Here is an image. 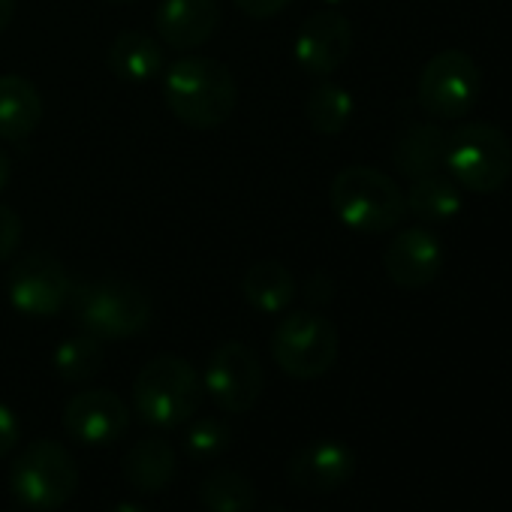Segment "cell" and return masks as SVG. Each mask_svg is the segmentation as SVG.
Instances as JSON below:
<instances>
[{
	"label": "cell",
	"instance_id": "obj_19",
	"mask_svg": "<svg viewBox=\"0 0 512 512\" xmlns=\"http://www.w3.org/2000/svg\"><path fill=\"white\" fill-rule=\"evenodd\" d=\"M446 154V130L437 124H413L395 139L392 163L404 178H422L443 169Z\"/></svg>",
	"mask_w": 512,
	"mask_h": 512
},
{
	"label": "cell",
	"instance_id": "obj_26",
	"mask_svg": "<svg viewBox=\"0 0 512 512\" xmlns=\"http://www.w3.org/2000/svg\"><path fill=\"white\" fill-rule=\"evenodd\" d=\"M22 232H25V226H22L19 211H13L10 205H0V263L10 260V256L16 253Z\"/></svg>",
	"mask_w": 512,
	"mask_h": 512
},
{
	"label": "cell",
	"instance_id": "obj_14",
	"mask_svg": "<svg viewBox=\"0 0 512 512\" xmlns=\"http://www.w3.org/2000/svg\"><path fill=\"white\" fill-rule=\"evenodd\" d=\"M356 473V455L341 440H314L287 461L290 482L305 494H332Z\"/></svg>",
	"mask_w": 512,
	"mask_h": 512
},
{
	"label": "cell",
	"instance_id": "obj_25",
	"mask_svg": "<svg viewBox=\"0 0 512 512\" xmlns=\"http://www.w3.org/2000/svg\"><path fill=\"white\" fill-rule=\"evenodd\" d=\"M232 434H229V425L220 422V419H199L187 428V452L193 458H211V455H220L226 446H229Z\"/></svg>",
	"mask_w": 512,
	"mask_h": 512
},
{
	"label": "cell",
	"instance_id": "obj_20",
	"mask_svg": "<svg viewBox=\"0 0 512 512\" xmlns=\"http://www.w3.org/2000/svg\"><path fill=\"white\" fill-rule=\"evenodd\" d=\"M241 293L260 314H284L296 299V278L284 263L263 260L244 272Z\"/></svg>",
	"mask_w": 512,
	"mask_h": 512
},
{
	"label": "cell",
	"instance_id": "obj_21",
	"mask_svg": "<svg viewBox=\"0 0 512 512\" xmlns=\"http://www.w3.org/2000/svg\"><path fill=\"white\" fill-rule=\"evenodd\" d=\"M124 479L136 491H160L175 476V449L163 437H145L124 455Z\"/></svg>",
	"mask_w": 512,
	"mask_h": 512
},
{
	"label": "cell",
	"instance_id": "obj_31",
	"mask_svg": "<svg viewBox=\"0 0 512 512\" xmlns=\"http://www.w3.org/2000/svg\"><path fill=\"white\" fill-rule=\"evenodd\" d=\"M10 175H13V160L7 151H0V190L10 184Z\"/></svg>",
	"mask_w": 512,
	"mask_h": 512
},
{
	"label": "cell",
	"instance_id": "obj_27",
	"mask_svg": "<svg viewBox=\"0 0 512 512\" xmlns=\"http://www.w3.org/2000/svg\"><path fill=\"white\" fill-rule=\"evenodd\" d=\"M19 437H22V428H19L16 413L7 404H0V458L10 455L19 446Z\"/></svg>",
	"mask_w": 512,
	"mask_h": 512
},
{
	"label": "cell",
	"instance_id": "obj_18",
	"mask_svg": "<svg viewBox=\"0 0 512 512\" xmlns=\"http://www.w3.org/2000/svg\"><path fill=\"white\" fill-rule=\"evenodd\" d=\"M404 202H407V211L416 220H422L425 226L452 223L461 214V208H464L461 187L449 175H443V172H431V175L413 178L410 187L404 190Z\"/></svg>",
	"mask_w": 512,
	"mask_h": 512
},
{
	"label": "cell",
	"instance_id": "obj_33",
	"mask_svg": "<svg viewBox=\"0 0 512 512\" xmlns=\"http://www.w3.org/2000/svg\"><path fill=\"white\" fill-rule=\"evenodd\" d=\"M323 4H329V7H338V4H347V0H323Z\"/></svg>",
	"mask_w": 512,
	"mask_h": 512
},
{
	"label": "cell",
	"instance_id": "obj_12",
	"mask_svg": "<svg viewBox=\"0 0 512 512\" xmlns=\"http://www.w3.org/2000/svg\"><path fill=\"white\" fill-rule=\"evenodd\" d=\"M446 253L440 238L428 226L401 229L383 253V269L389 281L401 290H422L434 284L443 272Z\"/></svg>",
	"mask_w": 512,
	"mask_h": 512
},
{
	"label": "cell",
	"instance_id": "obj_17",
	"mask_svg": "<svg viewBox=\"0 0 512 512\" xmlns=\"http://www.w3.org/2000/svg\"><path fill=\"white\" fill-rule=\"evenodd\" d=\"M43 121V97L25 76H0V139L25 142Z\"/></svg>",
	"mask_w": 512,
	"mask_h": 512
},
{
	"label": "cell",
	"instance_id": "obj_6",
	"mask_svg": "<svg viewBox=\"0 0 512 512\" xmlns=\"http://www.w3.org/2000/svg\"><path fill=\"white\" fill-rule=\"evenodd\" d=\"M79 488L73 455L55 440H34L10 467V491L19 503L49 512L64 506Z\"/></svg>",
	"mask_w": 512,
	"mask_h": 512
},
{
	"label": "cell",
	"instance_id": "obj_32",
	"mask_svg": "<svg viewBox=\"0 0 512 512\" xmlns=\"http://www.w3.org/2000/svg\"><path fill=\"white\" fill-rule=\"evenodd\" d=\"M109 512H148V509H142V506H136V503H118V506H112Z\"/></svg>",
	"mask_w": 512,
	"mask_h": 512
},
{
	"label": "cell",
	"instance_id": "obj_1",
	"mask_svg": "<svg viewBox=\"0 0 512 512\" xmlns=\"http://www.w3.org/2000/svg\"><path fill=\"white\" fill-rule=\"evenodd\" d=\"M163 97L169 112L193 130H217L238 103V85L226 64L187 55L163 73Z\"/></svg>",
	"mask_w": 512,
	"mask_h": 512
},
{
	"label": "cell",
	"instance_id": "obj_11",
	"mask_svg": "<svg viewBox=\"0 0 512 512\" xmlns=\"http://www.w3.org/2000/svg\"><path fill=\"white\" fill-rule=\"evenodd\" d=\"M353 52V28L350 19L335 10H320L305 19L296 34L293 58L305 76L326 79L332 76Z\"/></svg>",
	"mask_w": 512,
	"mask_h": 512
},
{
	"label": "cell",
	"instance_id": "obj_10",
	"mask_svg": "<svg viewBox=\"0 0 512 512\" xmlns=\"http://www.w3.org/2000/svg\"><path fill=\"white\" fill-rule=\"evenodd\" d=\"M266 374L256 353L241 341L220 344L205 368V389L226 413H247L263 395Z\"/></svg>",
	"mask_w": 512,
	"mask_h": 512
},
{
	"label": "cell",
	"instance_id": "obj_4",
	"mask_svg": "<svg viewBox=\"0 0 512 512\" xmlns=\"http://www.w3.org/2000/svg\"><path fill=\"white\" fill-rule=\"evenodd\" d=\"M202 401V380L181 356H154L133 383V404L154 428H175L193 419Z\"/></svg>",
	"mask_w": 512,
	"mask_h": 512
},
{
	"label": "cell",
	"instance_id": "obj_3",
	"mask_svg": "<svg viewBox=\"0 0 512 512\" xmlns=\"http://www.w3.org/2000/svg\"><path fill=\"white\" fill-rule=\"evenodd\" d=\"M443 169L470 193H494L512 178V142L488 121L458 124L446 133Z\"/></svg>",
	"mask_w": 512,
	"mask_h": 512
},
{
	"label": "cell",
	"instance_id": "obj_8",
	"mask_svg": "<svg viewBox=\"0 0 512 512\" xmlns=\"http://www.w3.org/2000/svg\"><path fill=\"white\" fill-rule=\"evenodd\" d=\"M479 82V67L467 52L443 49L422 67L416 100L434 121H458L473 109Z\"/></svg>",
	"mask_w": 512,
	"mask_h": 512
},
{
	"label": "cell",
	"instance_id": "obj_34",
	"mask_svg": "<svg viewBox=\"0 0 512 512\" xmlns=\"http://www.w3.org/2000/svg\"><path fill=\"white\" fill-rule=\"evenodd\" d=\"M109 4H130V0H109Z\"/></svg>",
	"mask_w": 512,
	"mask_h": 512
},
{
	"label": "cell",
	"instance_id": "obj_29",
	"mask_svg": "<svg viewBox=\"0 0 512 512\" xmlns=\"http://www.w3.org/2000/svg\"><path fill=\"white\" fill-rule=\"evenodd\" d=\"M332 293H335V284H332V278L329 275H311L308 278V287H305V299L311 302V305H326V302H332Z\"/></svg>",
	"mask_w": 512,
	"mask_h": 512
},
{
	"label": "cell",
	"instance_id": "obj_16",
	"mask_svg": "<svg viewBox=\"0 0 512 512\" xmlns=\"http://www.w3.org/2000/svg\"><path fill=\"white\" fill-rule=\"evenodd\" d=\"M106 61L121 82H133V85L151 82L166 70L163 46L148 31H121L112 40Z\"/></svg>",
	"mask_w": 512,
	"mask_h": 512
},
{
	"label": "cell",
	"instance_id": "obj_24",
	"mask_svg": "<svg viewBox=\"0 0 512 512\" xmlns=\"http://www.w3.org/2000/svg\"><path fill=\"white\" fill-rule=\"evenodd\" d=\"M103 368V344L94 335L64 338L55 350V371L67 383H88Z\"/></svg>",
	"mask_w": 512,
	"mask_h": 512
},
{
	"label": "cell",
	"instance_id": "obj_22",
	"mask_svg": "<svg viewBox=\"0 0 512 512\" xmlns=\"http://www.w3.org/2000/svg\"><path fill=\"white\" fill-rule=\"evenodd\" d=\"M353 94L344 85L335 82H320L305 103V115L308 124L320 133V136H338L350 127L353 121Z\"/></svg>",
	"mask_w": 512,
	"mask_h": 512
},
{
	"label": "cell",
	"instance_id": "obj_5",
	"mask_svg": "<svg viewBox=\"0 0 512 512\" xmlns=\"http://www.w3.org/2000/svg\"><path fill=\"white\" fill-rule=\"evenodd\" d=\"M76 323L100 341H124L151 323V299L130 281H88L73 287Z\"/></svg>",
	"mask_w": 512,
	"mask_h": 512
},
{
	"label": "cell",
	"instance_id": "obj_28",
	"mask_svg": "<svg viewBox=\"0 0 512 512\" xmlns=\"http://www.w3.org/2000/svg\"><path fill=\"white\" fill-rule=\"evenodd\" d=\"M293 0H235V7L250 16V19H272L278 13H284Z\"/></svg>",
	"mask_w": 512,
	"mask_h": 512
},
{
	"label": "cell",
	"instance_id": "obj_23",
	"mask_svg": "<svg viewBox=\"0 0 512 512\" xmlns=\"http://www.w3.org/2000/svg\"><path fill=\"white\" fill-rule=\"evenodd\" d=\"M199 500L208 512H250L256 506V488L238 470H214L202 479Z\"/></svg>",
	"mask_w": 512,
	"mask_h": 512
},
{
	"label": "cell",
	"instance_id": "obj_9",
	"mask_svg": "<svg viewBox=\"0 0 512 512\" xmlns=\"http://www.w3.org/2000/svg\"><path fill=\"white\" fill-rule=\"evenodd\" d=\"M73 278L67 266L52 253H28L13 266L7 293L19 314L55 317L73 299Z\"/></svg>",
	"mask_w": 512,
	"mask_h": 512
},
{
	"label": "cell",
	"instance_id": "obj_2",
	"mask_svg": "<svg viewBox=\"0 0 512 512\" xmlns=\"http://www.w3.org/2000/svg\"><path fill=\"white\" fill-rule=\"evenodd\" d=\"M329 205L344 226L368 235L395 229L407 214L404 190L398 187V181L374 166L341 169L332 178Z\"/></svg>",
	"mask_w": 512,
	"mask_h": 512
},
{
	"label": "cell",
	"instance_id": "obj_30",
	"mask_svg": "<svg viewBox=\"0 0 512 512\" xmlns=\"http://www.w3.org/2000/svg\"><path fill=\"white\" fill-rule=\"evenodd\" d=\"M13 16H16V0H0V34L10 28Z\"/></svg>",
	"mask_w": 512,
	"mask_h": 512
},
{
	"label": "cell",
	"instance_id": "obj_15",
	"mask_svg": "<svg viewBox=\"0 0 512 512\" xmlns=\"http://www.w3.org/2000/svg\"><path fill=\"white\" fill-rule=\"evenodd\" d=\"M220 25L217 0H163L154 16V28L166 46L175 52H190L205 46Z\"/></svg>",
	"mask_w": 512,
	"mask_h": 512
},
{
	"label": "cell",
	"instance_id": "obj_13",
	"mask_svg": "<svg viewBox=\"0 0 512 512\" xmlns=\"http://www.w3.org/2000/svg\"><path fill=\"white\" fill-rule=\"evenodd\" d=\"M130 425L127 404L109 389H85L70 398L64 410V428L85 446H109Z\"/></svg>",
	"mask_w": 512,
	"mask_h": 512
},
{
	"label": "cell",
	"instance_id": "obj_7",
	"mask_svg": "<svg viewBox=\"0 0 512 512\" xmlns=\"http://www.w3.org/2000/svg\"><path fill=\"white\" fill-rule=\"evenodd\" d=\"M338 329L317 311L287 314L272 335V356L293 380H317L338 362Z\"/></svg>",
	"mask_w": 512,
	"mask_h": 512
}]
</instances>
